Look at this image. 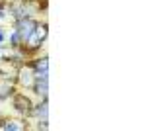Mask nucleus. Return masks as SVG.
Segmentation results:
<instances>
[{
    "instance_id": "1",
    "label": "nucleus",
    "mask_w": 146,
    "mask_h": 131,
    "mask_svg": "<svg viewBox=\"0 0 146 131\" xmlns=\"http://www.w3.org/2000/svg\"><path fill=\"white\" fill-rule=\"evenodd\" d=\"M47 37H49V22L47 20H39L37 26H35V30H33V33L23 41L20 51L25 57H33V55H37L41 51V47L45 45Z\"/></svg>"
},
{
    "instance_id": "2",
    "label": "nucleus",
    "mask_w": 146,
    "mask_h": 131,
    "mask_svg": "<svg viewBox=\"0 0 146 131\" xmlns=\"http://www.w3.org/2000/svg\"><path fill=\"white\" fill-rule=\"evenodd\" d=\"M37 14H41V2H35V0L8 2V18H12V22L22 18H37Z\"/></svg>"
},
{
    "instance_id": "3",
    "label": "nucleus",
    "mask_w": 146,
    "mask_h": 131,
    "mask_svg": "<svg viewBox=\"0 0 146 131\" xmlns=\"http://www.w3.org/2000/svg\"><path fill=\"white\" fill-rule=\"evenodd\" d=\"M33 100H31V96H27L25 92H14V96L10 98V106L12 110L20 116V118H23V120H29V114H31V108H33Z\"/></svg>"
},
{
    "instance_id": "4",
    "label": "nucleus",
    "mask_w": 146,
    "mask_h": 131,
    "mask_svg": "<svg viewBox=\"0 0 146 131\" xmlns=\"http://www.w3.org/2000/svg\"><path fill=\"white\" fill-rule=\"evenodd\" d=\"M33 80H35V73L29 67V63H22L20 67H16V86L18 88L29 90Z\"/></svg>"
},
{
    "instance_id": "5",
    "label": "nucleus",
    "mask_w": 146,
    "mask_h": 131,
    "mask_svg": "<svg viewBox=\"0 0 146 131\" xmlns=\"http://www.w3.org/2000/svg\"><path fill=\"white\" fill-rule=\"evenodd\" d=\"M37 22H39V18H22V20H16V22L12 24V30L18 32V35L22 37V41H25L33 33Z\"/></svg>"
},
{
    "instance_id": "6",
    "label": "nucleus",
    "mask_w": 146,
    "mask_h": 131,
    "mask_svg": "<svg viewBox=\"0 0 146 131\" xmlns=\"http://www.w3.org/2000/svg\"><path fill=\"white\" fill-rule=\"evenodd\" d=\"M29 67L33 69L35 77L49 78V55H33L29 59Z\"/></svg>"
},
{
    "instance_id": "7",
    "label": "nucleus",
    "mask_w": 146,
    "mask_h": 131,
    "mask_svg": "<svg viewBox=\"0 0 146 131\" xmlns=\"http://www.w3.org/2000/svg\"><path fill=\"white\" fill-rule=\"evenodd\" d=\"M29 120H49V98H41L37 104H33L31 114H29Z\"/></svg>"
},
{
    "instance_id": "8",
    "label": "nucleus",
    "mask_w": 146,
    "mask_h": 131,
    "mask_svg": "<svg viewBox=\"0 0 146 131\" xmlns=\"http://www.w3.org/2000/svg\"><path fill=\"white\" fill-rule=\"evenodd\" d=\"M31 92H33V96L37 98H49V78H41V77H35L33 84L29 88Z\"/></svg>"
},
{
    "instance_id": "9",
    "label": "nucleus",
    "mask_w": 146,
    "mask_h": 131,
    "mask_svg": "<svg viewBox=\"0 0 146 131\" xmlns=\"http://www.w3.org/2000/svg\"><path fill=\"white\" fill-rule=\"evenodd\" d=\"M18 90L16 82L6 80V78H0V102H8L14 96V92Z\"/></svg>"
},
{
    "instance_id": "10",
    "label": "nucleus",
    "mask_w": 146,
    "mask_h": 131,
    "mask_svg": "<svg viewBox=\"0 0 146 131\" xmlns=\"http://www.w3.org/2000/svg\"><path fill=\"white\" fill-rule=\"evenodd\" d=\"M0 129L2 131H23L27 129V123L25 120H12V118H4V121L0 123Z\"/></svg>"
},
{
    "instance_id": "11",
    "label": "nucleus",
    "mask_w": 146,
    "mask_h": 131,
    "mask_svg": "<svg viewBox=\"0 0 146 131\" xmlns=\"http://www.w3.org/2000/svg\"><path fill=\"white\" fill-rule=\"evenodd\" d=\"M8 18V0H0V22Z\"/></svg>"
},
{
    "instance_id": "12",
    "label": "nucleus",
    "mask_w": 146,
    "mask_h": 131,
    "mask_svg": "<svg viewBox=\"0 0 146 131\" xmlns=\"http://www.w3.org/2000/svg\"><path fill=\"white\" fill-rule=\"evenodd\" d=\"M35 129L47 131V129H49V120H37V121H35Z\"/></svg>"
},
{
    "instance_id": "13",
    "label": "nucleus",
    "mask_w": 146,
    "mask_h": 131,
    "mask_svg": "<svg viewBox=\"0 0 146 131\" xmlns=\"http://www.w3.org/2000/svg\"><path fill=\"white\" fill-rule=\"evenodd\" d=\"M6 37H8V35H6V30H4V28L0 26V47L6 43Z\"/></svg>"
},
{
    "instance_id": "14",
    "label": "nucleus",
    "mask_w": 146,
    "mask_h": 131,
    "mask_svg": "<svg viewBox=\"0 0 146 131\" xmlns=\"http://www.w3.org/2000/svg\"><path fill=\"white\" fill-rule=\"evenodd\" d=\"M8 2H25V0H8Z\"/></svg>"
},
{
    "instance_id": "15",
    "label": "nucleus",
    "mask_w": 146,
    "mask_h": 131,
    "mask_svg": "<svg viewBox=\"0 0 146 131\" xmlns=\"http://www.w3.org/2000/svg\"><path fill=\"white\" fill-rule=\"evenodd\" d=\"M2 121H4V116H2V114H0V123H2Z\"/></svg>"
},
{
    "instance_id": "16",
    "label": "nucleus",
    "mask_w": 146,
    "mask_h": 131,
    "mask_svg": "<svg viewBox=\"0 0 146 131\" xmlns=\"http://www.w3.org/2000/svg\"><path fill=\"white\" fill-rule=\"evenodd\" d=\"M0 69H2V67H0Z\"/></svg>"
}]
</instances>
